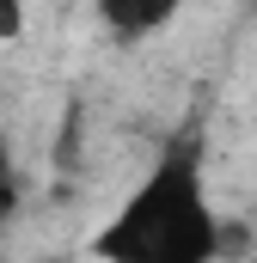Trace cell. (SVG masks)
<instances>
[{
	"instance_id": "obj_4",
	"label": "cell",
	"mask_w": 257,
	"mask_h": 263,
	"mask_svg": "<svg viewBox=\"0 0 257 263\" xmlns=\"http://www.w3.org/2000/svg\"><path fill=\"white\" fill-rule=\"evenodd\" d=\"M19 25H25V0H0V43L19 37Z\"/></svg>"
},
{
	"instance_id": "obj_1",
	"label": "cell",
	"mask_w": 257,
	"mask_h": 263,
	"mask_svg": "<svg viewBox=\"0 0 257 263\" xmlns=\"http://www.w3.org/2000/svg\"><path fill=\"white\" fill-rule=\"evenodd\" d=\"M104 263H214L227 251V227L202 184V147L196 135L172 141L153 172L128 190V202L92 239Z\"/></svg>"
},
{
	"instance_id": "obj_2",
	"label": "cell",
	"mask_w": 257,
	"mask_h": 263,
	"mask_svg": "<svg viewBox=\"0 0 257 263\" xmlns=\"http://www.w3.org/2000/svg\"><path fill=\"white\" fill-rule=\"evenodd\" d=\"M178 12V0H104V18H111V31H123V37H141V31H153V25H166Z\"/></svg>"
},
{
	"instance_id": "obj_3",
	"label": "cell",
	"mask_w": 257,
	"mask_h": 263,
	"mask_svg": "<svg viewBox=\"0 0 257 263\" xmlns=\"http://www.w3.org/2000/svg\"><path fill=\"white\" fill-rule=\"evenodd\" d=\"M19 165H12V147L0 141V220H12V208H19Z\"/></svg>"
}]
</instances>
